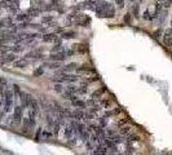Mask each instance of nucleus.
<instances>
[{"label":"nucleus","mask_w":172,"mask_h":155,"mask_svg":"<svg viewBox=\"0 0 172 155\" xmlns=\"http://www.w3.org/2000/svg\"><path fill=\"white\" fill-rule=\"evenodd\" d=\"M47 67H48V69H58L60 67V62L58 61H53L52 63H48Z\"/></svg>","instance_id":"ea45409f"},{"label":"nucleus","mask_w":172,"mask_h":155,"mask_svg":"<svg viewBox=\"0 0 172 155\" xmlns=\"http://www.w3.org/2000/svg\"><path fill=\"white\" fill-rule=\"evenodd\" d=\"M171 35H172V28L166 30V32H164V36H171Z\"/></svg>","instance_id":"603ef678"},{"label":"nucleus","mask_w":172,"mask_h":155,"mask_svg":"<svg viewBox=\"0 0 172 155\" xmlns=\"http://www.w3.org/2000/svg\"><path fill=\"white\" fill-rule=\"evenodd\" d=\"M3 26H4V25H3V22H1V21H0V28L3 27Z\"/></svg>","instance_id":"bf43d9fd"},{"label":"nucleus","mask_w":172,"mask_h":155,"mask_svg":"<svg viewBox=\"0 0 172 155\" xmlns=\"http://www.w3.org/2000/svg\"><path fill=\"white\" fill-rule=\"evenodd\" d=\"M43 40L45 43H57L58 42V36H57L56 32H52V34H44L43 35Z\"/></svg>","instance_id":"0eeeda50"},{"label":"nucleus","mask_w":172,"mask_h":155,"mask_svg":"<svg viewBox=\"0 0 172 155\" xmlns=\"http://www.w3.org/2000/svg\"><path fill=\"white\" fill-rule=\"evenodd\" d=\"M105 125H106V121H105V118L100 119V127H102V128H104Z\"/></svg>","instance_id":"3c124183"},{"label":"nucleus","mask_w":172,"mask_h":155,"mask_svg":"<svg viewBox=\"0 0 172 155\" xmlns=\"http://www.w3.org/2000/svg\"><path fill=\"white\" fill-rule=\"evenodd\" d=\"M142 18H144V20H146V21H151L153 20V17L150 16V12L149 11H145L144 12V16H142Z\"/></svg>","instance_id":"79ce46f5"},{"label":"nucleus","mask_w":172,"mask_h":155,"mask_svg":"<svg viewBox=\"0 0 172 155\" xmlns=\"http://www.w3.org/2000/svg\"><path fill=\"white\" fill-rule=\"evenodd\" d=\"M85 104H87L88 106H93V105H95V98H92V100H88V101L85 102Z\"/></svg>","instance_id":"864d4df0"},{"label":"nucleus","mask_w":172,"mask_h":155,"mask_svg":"<svg viewBox=\"0 0 172 155\" xmlns=\"http://www.w3.org/2000/svg\"><path fill=\"white\" fill-rule=\"evenodd\" d=\"M100 104H101L102 106L105 107V109H110V107H111V105H113V101H111L110 98H102Z\"/></svg>","instance_id":"aec40b11"},{"label":"nucleus","mask_w":172,"mask_h":155,"mask_svg":"<svg viewBox=\"0 0 172 155\" xmlns=\"http://www.w3.org/2000/svg\"><path fill=\"white\" fill-rule=\"evenodd\" d=\"M45 121H47V124H48L49 127H53L54 121H53V119H52L51 115H47V116H45Z\"/></svg>","instance_id":"a19ab883"},{"label":"nucleus","mask_w":172,"mask_h":155,"mask_svg":"<svg viewBox=\"0 0 172 155\" xmlns=\"http://www.w3.org/2000/svg\"><path fill=\"white\" fill-rule=\"evenodd\" d=\"M105 17H106V18H114V17H115V8H114L113 5H111L110 9L107 11V13H106Z\"/></svg>","instance_id":"bb28decb"},{"label":"nucleus","mask_w":172,"mask_h":155,"mask_svg":"<svg viewBox=\"0 0 172 155\" xmlns=\"http://www.w3.org/2000/svg\"><path fill=\"white\" fill-rule=\"evenodd\" d=\"M54 32H56V34H58V32H64V28H62V27H57Z\"/></svg>","instance_id":"6e6d98bb"},{"label":"nucleus","mask_w":172,"mask_h":155,"mask_svg":"<svg viewBox=\"0 0 172 155\" xmlns=\"http://www.w3.org/2000/svg\"><path fill=\"white\" fill-rule=\"evenodd\" d=\"M40 135H42V128H38V131H36V135H35V140H36V141H39L40 140Z\"/></svg>","instance_id":"49530a36"},{"label":"nucleus","mask_w":172,"mask_h":155,"mask_svg":"<svg viewBox=\"0 0 172 155\" xmlns=\"http://www.w3.org/2000/svg\"><path fill=\"white\" fill-rule=\"evenodd\" d=\"M111 140H113L115 144H122V142H124V140H123V137H122V135L120 136H118V135H113L111 136Z\"/></svg>","instance_id":"a878e982"},{"label":"nucleus","mask_w":172,"mask_h":155,"mask_svg":"<svg viewBox=\"0 0 172 155\" xmlns=\"http://www.w3.org/2000/svg\"><path fill=\"white\" fill-rule=\"evenodd\" d=\"M131 16H132V13H131V12H128V13H126L124 14V22L127 23V25H132V17H131Z\"/></svg>","instance_id":"cd10ccee"},{"label":"nucleus","mask_w":172,"mask_h":155,"mask_svg":"<svg viewBox=\"0 0 172 155\" xmlns=\"http://www.w3.org/2000/svg\"><path fill=\"white\" fill-rule=\"evenodd\" d=\"M161 35H162V28H158V30H157L154 34H153V38H154V39H159V36H161Z\"/></svg>","instance_id":"37998d69"},{"label":"nucleus","mask_w":172,"mask_h":155,"mask_svg":"<svg viewBox=\"0 0 172 155\" xmlns=\"http://www.w3.org/2000/svg\"><path fill=\"white\" fill-rule=\"evenodd\" d=\"M11 51L13 52V53H20V52L23 51V47H21V45H14V47H12Z\"/></svg>","instance_id":"2f4dec72"},{"label":"nucleus","mask_w":172,"mask_h":155,"mask_svg":"<svg viewBox=\"0 0 172 155\" xmlns=\"http://www.w3.org/2000/svg\"><path fill=\"white\" fill-rule=\"evenodd\" d=\"M106 87H102V88H99V89H96L95 92L92 93V98H102V96H104V93L106 92Z\"/></svg>","instance_id":"9d476101"},{"label":"nucleus","mask_w":172,"mask_h":155,"mask_svg":"<svg viewBox=\"0 0 172 155\" xmlns=\"http://www.w3.org/2000/svg\"><path fill=\"white\" fill-rule=\"evenodd\" d=\"M171 25H172V21H171Z\"/></svg>","instance_id":"052dcab7"},{"label":"nucleus","mask_w":172,"mask_h":155,"mask_svg":"<svg viewBox=\"0 0 172 155\" xmlns=\"http://www.w3.org/2000/svg\"><path fill=\"white\" fill-rule=\"evenodd\" d=\"M43 73H44V70H43V67H40V69H38V70L34 71V76H42Z\"/></svg>","instance_id":"c03bdc74"},{"label":"nucleus","mask_w":172,"mask_h":155,"mask_svg":"<svg viewBox=\"0 0 172 155\" xmlns=\"http://www.w3.org/2000/svg\"><path fill=\"white\" fill-rule=\"evenodd\" d=\"M62 97L65 100H67V101H74V100H76V97L74 96V93H71V92H65L64 94H62Z\"/></svg>","instance_id":"5701e85b"},{"label":"nucleus","mask_w":172,"mask_h":155,"mask_svg":"<svg viewBox=\"0 0 172 155\" xmlns=\"http://www.w3.org/2000/svg\"><path fill=\"white\" fill-rule=\"evenodd\" d=\"M76 36L75 31H66V32H62V38L64 39H74Z\"/></svg>","instance_id":"6ab92c4d"},{"label":"nucleus","mask_w":172,"mask_h":155,"mask_svg":"<svg viewBox=\"0 0 172 155\" xmlns=\"http://www.w3.org/2000/svg\"><path fill=\"white\" fill-rule=\"evenodd\" d=\"M22 115H23V107L22 106H16L13 113V123L20 124L22 121Z\"/></svg>","instance_id":"7ed1b4c3"},{"label":"nucleus","mask_w":172,"mask_h":155,"mask_svg":"<svg viewBox=\"0 0 172 155\" xmlns=\"http://www.w3.org/2000/svg\"><path fill=\"white\" fill-rule=\"evenodd\" d=\"M73 49L75 53H80V54H84L89 52V48H88L87 44H83V43H79V44H74L73 45Z\"/></svg>","instance_id":"39448f33"},{"label":"nucleus","mask_w":172,"mask_h":155,"mask_svg":"<svg viewBox=\"0 0 172 155\" xmlns=\"http://www.w3.org/2000/svg\"><path fill=\"white\" fill-rule=\"evenodd\" d=\"M20 97H21V102H22V107L23 109H28L31 101H32V96H31L30 93L20 92Z\"/></svg>","instance_id":"20e7f679"},{"label":"nucleus","mask_w":172,"mask_h":155,"mask_svg":"<svg viewBox=\"0 0 172 155\" xmlns=\"http://www.w3.org/2000/svg\"><path fill=\"white\" fill-rule=\"evenodd\" d=\"M1 44H4V42H3V39L0 38V45H1Z\"/></svg>","instance_id":"13d9d810"},{"label":"nucleus","mask_w":172,"mask_h":155,"mask_svg":"<svg viewBox=\"0 0 172 155\" xmlns=\"http://www.w3.org/2000/svg\"><path fill=\"white\" fill-rule=\"evenodd\" d=\"M54 90H56L57 93H62V85L61 84H56V85H54Z\"/></svg>","instance_id":"de8ad7c7"},{"label":"nucleus","mask_w":172,"mask_h":155,"mask_svg":"<svg viewBox=\"0 0 172 155\" xmlns=\"http://www.w3.org/2000/svg\"><path fill=\"white\" fill-rule=\"evenodd\" d=\"M61 49H62V42L58 40V42L56 43V45L52 48V52H57V51H61Z\"/></svg>","instance_id":"f704fd0d"},{"label":"nucleus","mask_w":172,"mask_h":155,"mask_svg":"<svg viewBox=\"0 0 172 155\" xmlns=\"http://www.w3.org/2000/svg\"><path fill=\"white\" fill-rule=\"evenodd\" d=\"M25 57H27V58H30V57H32V58H43V54H42V52H39V51H32V52H28L27 54H26Z\"/></svg>","instance_id":"4468645a"},{"label":"nucleus","mask_w":172,"mask_h":155,"mask_svg":"<svg viewBox=\"0 0 172 155\" xmlns=\"http://www.w3.org/2000/svg\"><path fill=\"white\" fill-rule=\"evenodd\" d=\"M53 22V17H52V16H48V17H43L42 18V23H52Z\"/></svg>","instance_id":"58836bf2"},{"label":"nucleus","mask_w":172,"mask_h":155,"mask_svg":"<svg viewBox=\"0 0 172 155\" xmlns=\"http://www.w3.org/2000/svg\"><path fill=\"white\" fill-rule=\"evenodd\" d=\"M78 73H92V74H96V69L92 67L89 65H82L79 67H76Z\"/></svg>","instance_id":"1a4fd4ad"},{"label":"nucleus","mask_w":172,"mask_h":155,"mask_svg":"<svg viewBox=\"0 0 172 155\" xmlns=\"http://www.w3.org/2000/svg\"><path fill=\"white\" fill-rule=\"evenodd\" d=\"M83 118H84V111L83 110H76L73 113V119H75V120H83Z\"/></svg>","instance_id":"2eb2a0df"},{"label":"nucleus","mask_w":172,"mask_h":155,"mask_svg":"<svg viewBox=\"0 0 172 155\" xmlns=\"http://www.w3.org/2000/svg\"><path fill=\"white\" fill-rule=\"evenodd\" d=\"M71 102H73V105L75 107H80V109H85V106H87V104L84 101H80V100H74Z\"/></svg>","instance_id":"412c9836"},{"label":"nucleus","mask_w":172,"mask_h":155,"mask_svg":"<svg viewBox=\"0 0 172 155\" xmlns=\"http://www.w3.org/2000/svg\"><path fill=\"white\" fill-rule=\"evenodd\" d=\"M43 135H44V137H45V138L52 137V133H51V132H43Z\"/></svg>","instance_id":"5fc2aeb1"},{"label":"nucleus","mask_w":172,"mask_h":155,"mask_svg":"<svg viewBox=\"0 0 172 155\" xmlns=\"http://www.w3.org/2000/svg\"><path fill=\"white\" fill-rule=\"evenodd\" d=\"M67 90L71 93H76V90H78V87H74V85H70V87H67Z\"/></svg>","instance_id":"09e8293b"},{"label":"nucleus","mask_w":172,"mask_h":155,"mask_svg":"<svg viewBox=\"0 0 172 155\" xmlns=\"http://www.w3.org/2000/svg\"><path fill=\"white\" fill-rule=\"evenodd\" d=\"M76 93H79V94H85L87 93V84L84 83V85L83 87H78V90H76Z\"/></svg>","instance_id":"e433bc0d"},{"label":"nucleus","mask_w":172,"mask_h":155,"mask_svg":"<svg viewBox=\"0 0 172 155\" xmlns=\"http://www.w3.org/2000/svg\"><path fill=\"white\" fill-rule=\"evenodd\" d=\"M27 59L26 58H21V59H17V61H14V67L17 69H25L27 66Z\"/></svg>","instance_id":"9b49d317"},{"label":"nucleus","mask_w":172,"mask_h":155,"mask_svg":"<svg viewBox=\"0 0 172 155\" xmlns=\"http://www.w3.org/2000/svg\"><path fill=\"white\" fill-rule=\"evenodd\" d=\"M66 58V53L65 52H61L60 51L58 53H52L51 56H49V59H51V61H58V62H62L64 61V59Z\"/></svg>","instance_id":"423d86ee"},{"label":"nucleus","mask_w":172,"mask_h":155,"mask_svg":"<svg viewBox=\"0 0 172 155\" xmlns=\"http://www.w3.org/2000/svg\"><path fill=\"white\" fill-rule=\"evenodd\" d=\"M60 128H61V123H60V121H56V123L53 124V133L54 135H58Z\"/></svg>","instance_id":"72a5a7b5"},{"label":"nucleus","mask_w":172,"mask_h":155,"mask_svg":"<svg viewBox=\"0 0 172 155\" xmlns=\"http://www.w3.org/2000/svg\"><path fill=\"white\" fill-rule=\"evenodd\" d=\"M76 63L75 62H71V63H69V65H66L65 67L62 69V71H64V73H66V71H71V70H74V69H76Z\"/></svg>","instance_id":"393cba45"},{"label":"nucleus","mask_w":172,"mask_h":155,"mask_svg":"<svg viewBox=\"0 0 172 155\" xmlns=\"http://www.w3.org/2000/svg\"><path fill=\"white\" fill-rule=\"evenodd\" d=\"M119 132H120L122 136H128L131 133V127H123V125H122Z\"/></svg>","instance_id":"c85d7f7f"},{"label":"nucleus","mask_w":172,"mask_h":155,"mask_svg":"<svg viewBox=\"0 0 172 155\" xmlns=\"http://www.w3.org/2000/svg\"><path fill=\"white\" fill-rule=\"evenodd\" d=\"M93 154H107V147L104 145H100L96 147V150L93 151Z\"/></svg>","instance_id":"a211bd4d"},{"label":"nucleus","mask_w":172,"mask_h":155,"mask_svg":"<svg viewBox=\"0 0 172 155\" xmlns=\"http://www.w3.org/2000/svg\"><path fill=\"white\" fill-rule=\"evenodd\" d=\"M127 140L128 141H140V140H141V137H140V136L138 135H135V133H130V135L127 136Z\"/></svg>","instance_id":"b1692460"},{"label":"nucleus","mask_w":172,"mask_h":155,"mask_svg":"<svg viewBox=\"0 0 172 155\" xmlns=\"http://www.w3.org/2000/svg\"><path fill=\"white\" fill-rule=\"evenodd\" d=\"M157 1L162 3L163 8H169V7H171V4H172V0H157Z\"/></svg>","instance_id":"7c9ffc66"},{"label":"nucleus","mask_w":172,"mask_h":155,"mask_svg":"<svg viewBox=\"0 0 172 155\" xmlns=\"http://www.w3.org/2000/svg\"><path fill=\"white\" fill-rule=\"evenodd\" d=\"M97 80H101V78H100L99 75H95L93 78H88V79H85V84H88V83H93V82H97Z\"/></svg>","instance_id":"c9c22d12"},{"label":"nucleus","mask_w":172,"mask_h":155,"mask_svg":"<svg viewBox=\"0 0 172 155\" xmlns=\"http://www.w3.org/2000/svg\"><path fill=\"white\" fill-rule=\"evenodd\" d=\"M73 135H74V129H73V127H71L70 124H67V125H66V128H65V137L69 140V138L73 137Z\"/></svg>","instance_id":"f3484780"},{"label":"nucleus","mask_w":172,"mask_h":155,"mask_svg":"<svg viewBox=\"0 0 172 155\" xmlns=\"http://www.w3.org/2000/svg\"><path fill=\"white\" fill-rule=\"evenodd\" d=\"M9 51H11V47H8V45H4V44L0 45V53H1V54L8 53Z\"/></svg>","instance_id":"c756f323"},{"label":"nucleus","mask_w":172,"mask_h":155,"mask_svg":"<svg viewBox=\"0 0 172 155\" xmlns=\"http://www.w3.org/2000/svg\"><path fill=\"white\" fill-rule=\"evenodd\" d=\"M13 90H14V93H16V94H20V92H21V89H20V85L14 84V85H13Z\"/></svg>","instance_id":"8fccbe9b"},{"label":"nucleus","mask_w":172,"mask_h":155,"mask_svg":"<svg viewBox=\"0 0 172 155\" xmlns=\"http://www.w3.org/2000/svg\"><path fill=\"white\" fill-rule=\"evenodd\" d=\"M104 145L107 149H111V152H116V144L111 138H104Z\"/></svg>","instance_id":"6e6552de"},{"label":"nucleus","mask_w":172,"mask_h":155,"mask_svg":"<svg viewBox=\"0 0 172 155\" xmlns=\"http://www.w3.org/2000/svg\"><path fill=\"white\" fill-rule=\"evenodd\" d=\"M110 7H111V4L109 3V1H105V0H102V1H100V3L97 4V7H96V8H95V12H96L97 17H100V18H104L105 16H106L107 11L110 9Z\"/></svg>","instance_id":"f257e3e1"},{"label":"nucleus","mask_w":172,"mask_h":155,"mask_svg":"<svg viewBox=\"0 0 172 155\" xmlns=\"http://www.w3.org/2000/svg\"><path fill=\"white\" fill-rule=\"evenodd\" d=\"M87 147H88V149H89V150H92V149H93V146H92V142H88V141H87Z\"/></svg>","instance_id":"4d7b16f0"},{"label":"nucleus","mask_w":172,"mask_h":155,"mask_svg":"<svg viewBox=\"0 0 172 155\" xmlns=\"http://www.w3.org/2000/svg\"><path fill=\"white\" fill-rule=\"evenodd\" d=\"M30 16H28L27 13H21V14H18L17 16V21H20V22H23V21H30Z\"/></svg>","instance_id":"4be33fe9"},{"label":"nucleus","mask_w":172,"mask_h":155,"mask_svg":"<svg viewBox=\"0 0 172 155\" xmlns=\"http://www.w3.org/2000/svg\"><path fill=\"white\" fill-rule=\"evenodd\" d=\"M93 119V113H84V118H83V120H85V121H91Z\"/></svg>","instance_id":"4c0bfd02"},{"label":"nucleus","mask_w":172,"mask_h":155,"mask_svg":"<svg viewBox=\"0 0 172 155\" xmlns=\"http://www.w3.org/2000/svg\"><path fill=\"white\" fill-rule=\"evenodd\" d=\"M122 113V107H115L114 110H111V111H106L105 113V115H104V118H110V116H115V115H118V114H120Z\"/></svg>","instance_id":"f8f14e48"},{"label":"nucleus","mask_w":172,"mask_h":155,"mask_svg":"<svg viewBox=\"0 0 172 155\" xmlns=\"http://www.w3.org/2000/svg\"><path fill=\"white\" fill-rule=\"evenodd\" d=\"M4 98V113H9L12 110V105H13V93L11 90H5L3 94Z\"/></svg>","instance_id":"f03ea898"},{"label":"nucleus","mask_w":172,"mask_h":155,"mask_svg":"<svg viewBox=\"0 0 172 155\" xmlns=\"http://www.w3.org/2000/svg\"><path fill=\"white\" fill-rule=\"evenodd\" d=\"M16 61V53H9L7 56H4V58L1 59V63H9V62Z\"/></svg>","instance_id":"ddd939ff"},{"label":"nucleus","mask_w":172,"mask_h":155,"mask_svg":"<svg viewBox=\"0 0 172 155\" xmlns=\"http://www.w3.org/2000/svg\"><path fill=\"white\" fill-rule=\"evenodd\" d=\"M114 1H115V4L119 7V8H124V5H126V4H124V0H114Z\"/></svg>","instance_id":"a18cd8bd"},{"label":"nucleus","mask_w":172,"mask_h":155,"mask_svg":"<svg viewBox=\"0 0 172 155\" xmlns=\"http://www.w3.org/2000/svg\"><path fill=\"white\" fill-rule=\"evenodd\" d=\"M132 16H135V18L140 17V14H138V5H137V4H135V5L132 7Z\"/></svg>","instance_id":"473e14b6"},{"label":"nucleus","mask_w":172,"mask_h":155,"mask_svg":"<svg viewBox=\"0 0 172 155\" xmlns=\"http://www.w3.org/2000/svg\"><path fill=\"white\" fill-rule=\"evenodd\" d=\"M39 13H40V9L38 8V7H32V8H30V9L27 11V14L30 16L31 18H32V17H36Z\"/></svg>","instance_id":"dca6fc26"}]
</instances>
